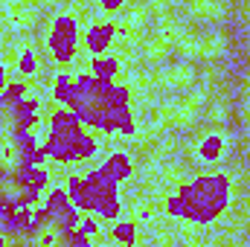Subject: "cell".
<instances>
[{
    "label": "cell",
    "mask_w": 250,
    "mask_h": 247,
    "mask_svg": "<svg viewBox=\"0 0 250 247\" xmlns=\"http://www.w3.org/2000/svg\"><path fill=\"white\" fill-rule=\"evenodd\" d=\"M18 212H21V209L0 206V236H3V233H9V230L15 227V221H18Z\"/></svg>",
    "instance_id": "cell-15"
},
{
    "label": "cell",
    "mask_w": 250,
    "mask_h": 247,
    "mask_svg": "<svg viewBox=\"0 0 250 247\" xmlns=\"http://www.w3.org/2000/svg\"><path fill=\"white\" fill-rule=\"evenodd\" d=\"M41 163H44V148L29 134L0 140V175L29 172V169H38Z\"/></svg>",
    "instance_id": "cell-8"
},
{
    "label": "cell",
    "mask_w": 250,
    "mask_h": 247,
    "mask_svg": "<svg viewBox=\"0 0 250 247\" xmlns=\"http://www.w3.org/2000/svg\"><path fill=\"white\" fill-rule=\"evenodd\" d=\"M230 204V178L227 175H201L181 186L175 198L166 201V212L195 224L215 221Z\"/></svg>",
    "instance_id": "cell-3"
},
{
    "label": "cell",
    "mask_w": 250,
    "mask_h": 247,
    "mask_svg": "<svg viewBox=\"0 0 250 247\" xmlns=\"http://www.w3.org/2000/svg\"><path fill=\"white\" fill-rule=\"evenodd\" d=\"M90 70H93V76H96V79L111 82V79L120 73V62H117V59H93Z\"/></svg>",
    "instance_id": "cell-13"
},
{
    "label": "cell",
    "mask_w": 250,
    "mask_h": 247,
    "mask_svg": "<svg viewBox=\"0 0 250 247\" xmlns=\"http://www.w3.org/2000/svg\"><path fill=\"white\" fill-rule=\"evenodd\" d=\"M44 157L56 163H79L90 160L99 151V143L82 128L79 117L73 111H53L50 125H47V140H44Z\"/></svg>",
    "instance_id": "cell-4"
},
{
    "label": "cell",
    "mask_w": 250,
    "mask_h": 247,
    "mask_svg": "<svg viewBox=\"0 0 250 247\" xmlns=\"http://www.w3.org/2000/svg\"><path fill=\"white\" fill-rule=\"evenodd\" d=\"M32 247H90L67 189H50L32 218Z\"/></svg>",
    "instance_id": "cell-2"
},
{
    "label": "cell",
    "mask_w": 250,
    "mask_h": 247,
    "mask_svg": "<svg viewBox=\"0 0 250 247\" xmlns=\"http://www.w3.org/2000/svg\"><path fill=\"white\" fill-rule=\"evenodd\" d=\"M53 96L79 117V123L102 134H125V137L134 134L128 87H114L111 82H102L96 76L70 79L67 73H62L53 84Z\"/></svg>",
    "instance_id": "cell-1"
},
{
    "label": "cell",
    "mask_w": 250,
    "mask_h": 247,
    "mask_svg": "<svg viewBox=\"0 0 250 247\" xmlns=\"http://www.w3.org/2000/svg\"><path fill=\"white\" fill-rule=\"evenodd\" d=\"M35 67H38V62H35L32 50H26V53L21 56V62H18V70H21L23 76H32V73H35Z\"/></svg>",
    "instance_id": "cell-16"
},
{
    "label": "cell",
    "mask_w": 250,
    "mask_h": 247,
    "mask_svg": "<svg viewBox=\"0 0 250 247\" xmlns=\"http://www.w3.org/2000/svg\"><path fill=\"white\" fill-rule=\"evenodd\" d=\"M99 247H108V245H99Z\"/></svg>",
    "instance_id": "cell-19"
},
{
    "label": "cell",
    "mask_w": 250,
    "mask_h": 247,
    "mask_svg": "<svg viewBox=\"0 0 250 247\" xmlns=\"http://www.w3.org/2000/svg\"><path fill=\"white\" fill-rule=\"evenodd\" d=\"M221 151H224V140H221L218 134H212V137H207V140L201 143V157H204V160H215Z\"/></svg>",
    "instance_id": "cell-14"
},
{
    "label": "cell",
    "mask_w": 250,
    "mask_h": 247,
    "mask_svg": "<svg viewBox=\"0 0 250 247\" xmlns=\"http://www.w3.org/2000/svg\"><path fill=\"white\" fill-rule=\"evenodd\" d=\"M82 230H84L87 236H93V233H99V224H96L93 218H87V221H82Z\"/></svg>",
    "instance_id": "cell-17"
},
{
    "label": "cell",
    "mask_w": 250,
    "mask_h": 247,
    "mask_svg": "<svg viewBox=\"0 0 250 247\" xmlns=\"http://www.w3.org/2000/svg\"><path fill=\"white\" fill-rule=\"evenodd\" d=\"M117 181L105 172V169H93L84 178H70L67 195L73 201V206L79 209H90L96 215H102L105 221H117L123 206H120V192Z\"/></svg>",
    "instance_id": "cell-5"
},
{
    "label": "cell",
    "mask_w": 250,
    "mask_h": 247,
    "mask_svg": "<svg viewBox=\"0 0 250 247\" xmlns=\"http://www.w3.org/2000/svg\"><path fill=\"white\" fill-rule=\"evenodd\" d=\"M6 90V70H3V64H0V93Z\"/></svg>",
    "instance_id": "cell-18"
},
{
    "label": "cell",
    "mask_w": 250,
    "mask_h": 247,
    "mask_svg": "<svg viewBox=\"0 0 250 247\" xmlns=\"http://www.w3.org/2000/svg\"><path fill=\"white\" fill-rule=\"evenodd\" d=\"M38 120V99H26L23 82H9L0 93V140L29 134Z\"/></svg>",
    "instance_id": "cell-6"
},
{
    "label": "cell",
    "mask_w": 250,
    "mask_h": 247,
    "mask_svg": "<svg viewBox=\"0 0 250 247\" xmlns=\"http://www.w3.org/2000/svg\"><path fill=\"white\" fill-rule=\"evenodd\" d=\"M111 239L123 247H134L137 245V227H134V221H117L114 230H111Z\"/></svg>",
    "instance_id": "cell-12"
},
{
    "label": "cell",
    "mask_w": 250,
    "mask_h": 247,
    "mask_svg": "<svg viewBox=\"0 0 250 247\" xmlns=\"http://www.w3.org/2000/svg\"><path fill=\"white\" fill-rule=\"evenodd\" d=\"M47 186H50V175L41 166L18 175H0V206L32 209L35 201L47 192Z\"/></svg>",
    "instance_id": "cell-7"
},
{
    "label": "cell",
    "mask_w": 250,
    "mask_h": 247,
    "mask_svg": "<svg viewBox=\"0 0 250 247\" xmlns=\"http://www.w3.org/2000/svg\"><path fill=\"white\" fill-rule=\"evenodd\" d=\"M114 32H117V26L111 23V21H99V23H93L90 29H87V35H84V41H87V50L90 53H105L108 47H111V38H114Z\"/></svg>",
    "instance_id": "cell-10"
},
{
    "label": "cell",
    "mask_w": 250,
    "mask_h": 247,
    "mask_svg": "<svg viewBox=\"0 0 250 247\" xmlns=\"http://www.w3.org/2000/svg\"><path fill=\"white\" fill-rule=\"evenodd\" d=\"M102 169L117 181V184H123V181H128L131 175H134V166H131V157L125 154V151H114L105 163H102Z\"/></svg>",
    "instance_id": "cell-11"
},
{
    "label": "cell",
    "mask_w": 250,
    "mask_h": 247,
    "mask_svg": "<svg viewBox=\"0 0 250 247\" xmlns=\"http://www.w3.org/2000/svg\"><path fill=\"white\" fill-rule=\"evenodd\" d=\"M76 41H79V29H76V21L70 15H62L53 21V29H50V38H47V47L53 53V59L59 64H70L76 59Z\"/></svg>",
    "instance_id": "cell-9"
}]
</instances>
